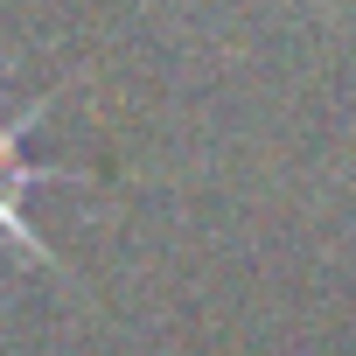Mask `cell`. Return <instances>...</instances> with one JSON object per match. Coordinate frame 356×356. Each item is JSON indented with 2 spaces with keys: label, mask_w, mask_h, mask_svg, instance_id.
Listing matches in <instances>:
<instances>
[{
  "label": "cell",
  "mask_w": 356,
  "mask_h": 356,
  "mask_svg": "<svg viewBox=\"0 0 356 356\" xmlns=\"http://www.w3.org/2000/svg\"><path fill=\"white\" fill-rule=\"evenodd\" d=\"M35 182H70V175H63V168H29V175H0V231H8V238H15V245H22L29 259L56 266V259H49V245L35 238V224L22 217V196H29Z\"/></svg>",
  "instance_id": "1"
},
{
  "label": "cell",
  "mask_w": 356,
  "mask_h": 356,
  "mask_svg": "<svg viewBox=\"0 0 356 356\" xmlns=\"http://www.w3.org/2000/svg\"><path fill=\"white\" fill-rule=\"evenodd\" d=\"M49 105H56V91H42V98H35L29 112H15V119H0V175H29V168H35V161H22V140H29V126H35Z\"/></svg>",
  "instance_id": "2"
}]
</instances>
